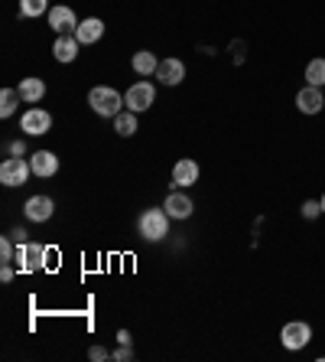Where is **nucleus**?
<instances>
[{"mask_svg": "<svg viewBox=\"0 0 325 362\" xmlns=\"http://www.w3.org/2000/svg\"><path fill=\"white\" fill-rule=\"evenodd\" d=\"M49 27L59 36H69L79 30V17L72 13V7H49Z\"/></svg>", "mask_w": 325, "mask_h": 362, "instance_id": "obj_7", "label": "nucleus"}, {"mask_svg": "<svg viewBox=\"0 0 325 362\" xmlns=\"http://www.w3.org/2000/svg\"><path fill=\"white\" fill-rule=\"evenodd\" d=\"M33 167L23 157H7V160L0 163V183L3 186H23V183L30 180Z\"/></svg>", "mask_w": 325, "mask_h": 362, "instance_id": "obj_5", "label": "nucleus"}, {"mask_svg": "<svg viewBox=\"0 0 325 362\" xmlns=\"http://www.w3.org/2000/svg\"><path fill=\"white\" fill-rule=\"evenodd\" d=\"M0 258H3V262H13V258H17V248H13V239H3V241H0Z\"/></svg>", "mask_w": 325, "mask_h": 362, "instance_id": "obj_24", "label": "nucleus"}, {"mask_svg": "<svg viewBox=\"0 0 325 362\" xmlns=\"http://www.w3.org/2000/svg\"><path fill=\"white\" fill-rule=\"evenodd\" d=\"M130 356H134V352H130V346H120V349H118V352H114V359H118V362L130 359Z\"/></svg>", "mask_w": 325, "mask_h": 362, "instance_id": "obj_28", "label": "nucleus"}, {"mask_svg": "<svg viewBox=\"0 0 325 362\" xmlns=\"http://www.w3.org/2000/svg\"><path fill=\"white\" fill-rule=\"evenodd\" d=\"M52 209H56V202H52L49 196H30L26 206H23V212H26V219H30V222L52 219Z\"/></svg>", "mask_w": 325, "mask_h": 362, "instance_id": "obj_10", "label": "nucleus"}, {"mask_svg": "<svg viewBox=\"0 0 325 362\" xmlns=\"http://www.w3.org/2000/svg\"><path fill=\"white\" fill-rule=\"evenodd\" d=\"M46 7H49V0H20V13L23 17H42L46 13Z\"/></svg>", "mask_w": 325, "mask_h": 362, "instance_id": "obj_22", "label": "nucleus"}, {"mask_svg": "<svg viewBox=\"0 0 325 362\" xmlns=\"http://www.w3.org/2000/svg\"><path fill=\"white\" fill-rule=\"evenodd\" d=\"M20 101L23 98H20V91H17V89H3V91H0V118H10Z\"/></svg>", "mask_w": 325, "mask_h": 362, "instance_id": "obj_20", "label": "nucleus"}, {"mask_svg": "<svg viewBox=\"0 0 325 362\" xmlns=\"http://www.w3.org/2000/svg\"><path fill=\"white\" fill-rule=\"evenodd\" d=\"M130 66H134V72H137V75H157L159 59H157V56H153L150 50H140V52H134Z\"/></svg>", "mask_w": 325, "mask_h": 362, "instance_id": "obj_18", "label": "nucleus"}, {"mask_svg": "<svg viewBox=\"0 0 325 362\" xmlns=\"http://www.w3.org/2000/svg\"><path fill=\"white\" fill-rule=\"evenodd\" d=\"M280 342H283L290 352L303 349V346H309V342H312V326H309L306 320H290L283 326V333H280Z\"/></svg>", "mask_w": 325, "mask_h": 362, "instance_id": "obj_4", "label": "nucleus"}, {"mask_svg": "<svg viewBox=\"0 0 325 362\" xmlns=\"http://www.w3.org/2000/svg\"><path fill=\"white\" fill-rule=\"evenodd\" d=\"M157 79L163 82V85H179V82L186 79V62L176 59V56H169V59H159Z\"/></svg>", "mask_w": 325, "mask_h": 362, "instance_id": "obj_9", "label": "nucleus"}, {"mask_svg": "<svg viewBox=\"0 0 325 362\" xmlns=\"http://www.w3.org/2000/svg\"><path fill=\"white\" fill-rule=\"evenodd\" d=\"M163 209L169 212V219H189L196 206H192V199H189L186 193H176V190H173V193L166 196V202H163Z\"/></svg>", "mask_w": 325, "mask_h": 362, "instance_id": "obj_12", "label": "nucleus"}, {"mask_svg": "<svg viewBox=\"0 0 325 362\" xmlns=\"http://www.w3.org/2000/svg\"><path fill=\"white\" fill-rule=\"evenodd\" d=\"M315 216H322V202L306 199L303 202V219H315Z\"/></svg>", "mask_w": 325, "mask_h": 362, "instance_id": "obj_23", "label": "nucleus"}, {"mask_svg": "<svg viewBox=\"0 0 325 362\" xmlns=\"http://www.w3.org/2000/svg\"><path fill=\"white\" fill-rule=\"evenodd\" d=\"M20 124H23V131H26V134L40 137V134H46L52 128V114H49V111H42V108H30L20 118Z\"/></svg>", "mask_w": 325, "mask_h": 362, "instance_id": "obj_8", "label": "nucleus"}, {"mask_svg": "<svg viewBox=\"0 0 325 362\" xmlns=\"http://www.w3.org/2000/svg\"><path fill=\"white\" fill-rule=\"evenodd\" d=\"M306 85H315V89L325 85V59H312L306 66Z\"/></svg>", "mask_w": 325, "mask_h": 362, "instance_id": "obj_21", "label": "nucleus"}, {"mask_svg": "<svg viewBox=\"0 0 325 362\" xmlns=\"http://www.w3.org/2000/svg\"><path fill=\"white\" fill-rule=\"evenodd\" d=\"M192 183H198V163L186 157L173 167V186H192Z\"/></svg>", "mask_w": 325, "mask_h": 362, "instance_id": "obj_14", "label": "nucleus"}, {"mask_svg": "<svg viewBox=\"0 0 325 362\" xmlns=\"http://www.w3.org/2000/svg\"><path fill=\"white\" fill-rule=\"evenodd\" d=\"M322 105H325L322 89H315V85H306V89L296 95V108L303 111V114H319Z\"/></svg>", "mask_w": 325, "mask_h": 362, "instance_id": "obj_11", "label": "nucleus"}, {"mask_svg": "<svg viewBox=\"0 0 325 362\" xmlns=\"http://www.w3.org/2000/svg\"><path fill=\"white\" fill-rule=\"evenodd\" d=\"M137 229H140V235H143L147 241L166 239V235H169V212L166 209H147L143 216H140Z\"/></svg>", "mask_w": 325, "mask_h": 362, "instance_id": "obj_3", "label": "nucleus"}, {"mask_svg": "<svg viewBox=\"0 0 325 362\" xmlns=\"http://www.w3.org/2000/svg\"><path fill=\"white\" fill-rule=\"evenodd\" d=\"M118 342H120V346H130V333L120 330V333H118Z\"/></svg>", "mask_w": 325, "mask_h": 362, "instance_id": "obj_29", "label": "nucleus"}, {"mask_svg": "<svg viewBox=\"0 0 325 362\" xmlns=\"http://www.w3.org/2000/svg\"><path fill=\"white\" fill-rule=\"evenodd\" d=\"M17 91H20V98L26 101V105H36V101L46 98V82L42 79H20Z\"/></svg>", "mask_w": 325, "mask_h": 362, "instance_id": "obj_15", "label": "nucleus"}, {"mask_svg": "<svg viewBox=\"0 0 325 362\" xmlns=\"http://www.w3.org/2000/svg\"><path fill=\"white\" fill-rule=\"evenodd\" d=\"M13 262H17L20 274L40 271V268H46V248L40 241H17V258Z\"/></svg>", "mask_w": 325, "mask_h": 362, "instance_id": "obj_2", "label": "nucleus"}, {"mask_svg": "<svg viewBox=\"0 0 325 362\" xmlns=\"http://www.w3.org/2000/svg\"><path fill=\"white\" fill-rule=\"evenodd\" d=\"M153 101H157V89H153L150 82H134L127 89V95H124V105H127L130 111H147Z\"/></svg>", "mask_w": 325, "mask_h": 362, "instance_id": "obj_6", "label": "nucleus"}, {"mask_svg": "<svg viewBox=\"0 0 325 362\" xmlns=\"http://www.w3.org/2000/svg\"><path fill=\"white\" fill-rule=\"evenodd\" d=\"M88 105L95 114H101V118H118L120 108H124V98H120L114 89H108V85H95V89L88 91Z\"/></svg>", "mask_w": 325, "mask_h": 362, "instance_id": "obj_1", "label": "nucleus"}, {"mask_svg": "<svg viewBox=\"0 0 325 362\" xmlns=\"http://www.w3.org/2000/svg\"><path fill=\"white\" fill-rule=\"evenodd\" d=\"M30 167H33V173H36V176H42V180H46V176H52V173L59 170V157H56V153H49V151H40V153H33V157H30Z\"/></svg>", "mask_w": 325, "mask_h": 362, "instance_id": "obj_13", "label": "nucleus"}, {"mask_svg": "<svg viewBox=\"0 0 325 362\" xmlns=\"http://www.w3.org/2000/svg\"><path fill=\"white\" fill-rule=\"evenodd\" d=\"M79 46L81 43L75 40V33H69V36H59L56 40V46H52V56L59 62H75V56H79Z\"/></svg>", "mask_w": 325, "mask_h": 362, "instance_id": "obj_16", "label": "nucleus"}, {"mask_svg": "<svg viewBox=\"0 0 325 362\" xmlns=\"http://www.w3.org/2000/svg\"><path fill=\"white\" fill-rule=\"evenodd\" d=\"M88 359H95V362L108 359V349H101V346H91V349H88Z\"/></svg>", "mask_w": 325, "mask_h": 362, "instance_id": "obj_26", "label": "nucleus"}, {"mask_svg": "<svg viewBox=\"0 0 325 362\" xmlns=\"http://www.w3.org/2000/svg\"><path fill=\"white\" fill-rule=\"evenodd\" d=\"M101 36H104V23L101 20H81L79 30H75V40H79L81 46H91V43H98Z\"/></svg>", "mask_w": 325, "mask_h": 362, "instance_id": "obj_17", "label": "nucleus"}, {"mask_svg": "<svg viewBox=\"0 0 325 362\" xmlns=\"http://www.w3.org/2000/svg\"><path fill=\"white\" fill-rule=\"evenodd\" d=\"M17 262H3V268H0V281L7 284V281H13V274H17V268H13Z\"/></svg>", "mask_w": 325, "mask_h": 362, "instance_id": "obj_25", "label": "nucleus"}, {"mask_svg": "<svg viewBox=\"0 0 325 362\" xmlns=\"http://www.w3.org/2000/svg\"><path fill=\"white\" fill-rule=\"evenodd\" d=\"M114 131L120 137H130V134H137V111H120L118 118H114Z\"/></svg>", "mask_w": 325, "mask_h": 362, "instance_id": "obj_19", "label": "nucleus"}, {"mask_svg": "<svg viewBox=\"0 0 325 362\" xmlns=\"http://www.w3.org/2000/svg\"><path fill=\"white\" fill-rule=\"evenodd\" d=\"M319 202H322V212H325V196H322V199H319Z\"/></svg>", "mask_w": 325, "mask_h": 362, "instance_id": "obj_30", "label": "nucleus"}, {"mask_svg": "<svg viewBox=\"0 0 325 362\" xmlns=\"http://www.w3.org/2000/svg\"><path fill=\"white\" fill-rule=\"evenodd\" d=\"M10 153H13V157H23V153H26V144H23V141H13V144H10Z\"/></svg>", "mask_w": 325, "mask_h": 362, "instance_id": "obj_27", "label": "nucleus"}]
</instances>
